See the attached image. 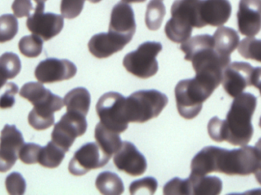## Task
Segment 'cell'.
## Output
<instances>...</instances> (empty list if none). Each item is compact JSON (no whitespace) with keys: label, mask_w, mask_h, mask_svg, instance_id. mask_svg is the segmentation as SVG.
Instances as JSON below:
<instances>
[{"label":"cell","mask_w":261,"mask_h":195,"mask_svg":"<svg viewBox=\"0 0 261 195\" xmlns=\"http://www.w3.org/2000/svg\"><path fill=\"white\" fill-rule=\"evenodd\" d=\"M21 69V61L15 53L7 52L0 57V71L7 79H13L18 76Z\"/></svg>","instance_id":"obj_30"},{"label":"cell","mask_w":261,"mask_h":195,"mask_svg":"<svg viewBox=\"0 0 261 195\" xmlns=\"http://www.w3.org/2000/svg\"><path fill=\"white\" fill-rule=\"evenodd\" d=\"M125 98L116 92L102 95L96 106V113L100 123L116 133H123L128 127L125 116Z\"/></svg>","instance_id":"obj_8"},{"label":"cell","mask_w":261,"mask_h":195,"mask_svg":"<svg viewBox=\"0 0 261 195\" xmlns=\"http://www.w3.org/2000/svg\"><path fill=\"white\" fill-rule=\"evenodd\" d=\"M19 95L34 105L28 120L30 126L36 130H44L51 127L55 124L54 113L64 106L62 98L53 94L40 82H30L24 84L20 90Z\"/></svg>","instance_id":"obj_3"},{"label":"cell","mask_w":261,"mask_h":195,"mask_svg":"<svg viewBox=\"0 0 261 195\" xmlns=\"http://www.w3.org/2000/svg\"><path fill=\"white\" fill-rule=\"evenodd\" d=\"M255 149L257 150V155H258L260 162H261V138L257 141V144H255Z\"/></svg>","instance_id":"obj_43"},{"label":"cell","mask_w":261,"mask_h":195,"mask_svg":"<svg viewBox=\"0 0 261 195\" xmlns=\"http://www.w3.org/2000/svg\"><path fill=\"white\" fill-rule=\"evenodd\" d=\"M259 91H260V96H261V90H259Z\"/></svg>","instance_id":"obj_49"},{"label":"cell","mask_w":261,"mask_h":195,"mask_svg":"<svg viewBox=\"0 0 261 195\" xmlns=\"http://www.w3.org/2000/svg\"><path fill=\"white\" fill-rule=\"evenodd\" d=\"M76 72V65L68 60L47 58L37 66L35 76L41 83H54L72 79Z\"/></svg>","instance_id":"obj_13"},{"label":"cell","mask_w":261,"mask_h":195,"mask_svg":"<svg viewBox=\"0 0 261 195\" xmlns=\"http://www.w3.org/2000/svg\"><path fill=\"white\" fill-rule=\"evenodd\" d=\"M232 8L229 0H200L199 18L200 29L207 25L220 27L231 17Z\"/></svg>","instance_id":"obj_17"},{"label":"cell","mask_w":261,"mask_h":195,"mask_svg":"<svg viewBox=\"0 0 261 195\" xmlns=\"http://www.w3.org/2000/svg\"><path fill=\"white\" fill-rule=\"evenodd\" d=\"M47 0H35V3H37V5H44L45 2Z\"/></svg>","instance_id":"obj_46"},{"label":"cell","mask_w":261,"mask_h":195,"mask_svg":"<svg viewBox=\"0 0 261 195\" xmlns=\"http://www.w3.org/2000/svg\"><path fill=\"white\" fill-rule=\"evenodd\" d=\"M257 103V97L251 93H242L234 98L224 120L225 141L239 147L249 144L254 134L251 119Z\"/></svg>","instance_id":"obj_2"},{"label":"cell","mask_w":261,"mask_h":195,"mask_svg":"<svg viewBox=\"0 0 261 195\" xmlns=\"http://www.w3.org/2000/svg\"><path fill=\"white\" fill-rule=\"evenodd\" d=\"M96 187L101 194L120 195L124 192L123 182L117 174L111 172H103L96 179Z\"/></svg>","instance_id":"obj_26"},{"label":"cell","mask_w":261,"mask_h":195,"mask_svg":"<svg viewBox=\"0 0 261 195\" xmlns=\"http://www.w3.org/2000/svg\"><path fill=\"white\" fill-rule=\"evenodd\" d=\"M129 41L116 34L99 33L92 37L88 43L90 53L99 59H103L121 51Z\"/></svg>","instance_id":"obj_21"},{"label":"cell","mask_w":261,"mask_h":195,"mask_svg":"<svg viewBox=\"0 0 261 195\" xmlns=\"http://www.w3.org/2000/svg\"><path fill=\"white\" fill-rule=\"evenodd\" d=\"M65 153L63 149L58 147L53 141H50L47 146L41 147L38 156V163L45 168H57L64 160Z\"/></svg>","instance_id":"obj_27"},{"label":"cell","mask_w":261,"mask_h":195,"mask_svg":"<svg viewBox=\"0 0 261 195\" xmlns=\"http://www.w3.org/2000/svg\"><path fill=\"white\" fill-rule=\"evenodd\" d=\"M18 32V20L13 15L6 14L0 16V43L10 41Z\"/></svg>","instance_id":"obj_32"},{"label":"cell","mask_w":261,"mask_h":195,"mask_svg":"<svg viewBox=\"0 0 261 195\" xmlns=\"http://www.w3.org/2000/svg\"><path fill=\"white\" fill-rule=\"evenodd\" d=\"M215 48L221 54L231 56L237 48L240 41V37L234 29L228 27H220L213 35Z\"/></svg>","instance_id":"obj_24"},{"label":"cell","mask_w":261,"mask_h":195,"mask_svg":"<svg viewBox=\"0 0 261 195\" xmlns=\"http://www.w3.org/2000/svg\"><path fill=\"white\" fill-rule=\"evenodd\" d=\"M6 188L9 194H24L26 191L25 180L20 173H11L6 177Z\"/></svg>","instance_id":"obj_34"},{"label":"cell","mask_w":261,"mask_h":195,"mask_svg":"<svg viewBox=\"0 0 261 195\" xmlns=\"http://www.w3.org/2000/svg\"><path fill=\"white\" fill-rule=\"evenodd\" d=\"M225 149L208 146L199 152L191 162V174L206 176L212 173H221L222 159Z\"/></svg>","instance_id":"obj_20"},{"label":"cell","mask_w":261,"mask_h":195,"mask_svg":"<svg viewBox=\"0 0 261 195\" xmlns=\"http://www.w3.org/2000/svg\"><path fill=\"white\" fill-rule=\"evenodd\" d=\"M167 104L168 98L164 93L140 90L125 98V116L129 123H145L158 118Z\"/></svg>","instance_id":"obj_6"},{"label":"cell","mask_w":261,"mask_h":195,"mask_svg":"<svg viewBox=\"0 0 261 195\" xmlns=\"http://www.w3.org/2000/svg\"><path fill=\"white\" fill-rule=\"evenodd\" d=\"M251 84L257 90H261V67L254 68L251 78Z\"/></svg>","instance_id":"obj_41"},{"label":"cell","mask_w":261,"mask_h":195,"mask_svg":"<svg viewBox=\"0 0 261 195\" xmlns=\"http://www.w3.org/2000/svg\"><path fill=\"white\" fill-rule=\"evenodd\" d=\"M26 24L29 32L47 41L61 33L64 27V17L44 12V5H37L33 15L28 17Z\"/></svg>","instance_id":"obj_12"},{"label":"cell","mask_w":261,"mask_h":195,"mask_svg":"<svg viewBox=\"0 0 261 195\" xmlns=\"http://www.w3.org/2000/svg\"><path fill=\"white\" fill-rule=\"evenodd\" d=\"M260 164L255 147L242 146L232 150H225L222 173L227 176H247L255 173Z\"/></svg>","instance_id":"obj_9"},{"label":"cell","mask_w":261,"mask_h":195,"mask_svg":"<svg viewBox=\"0 0 261 195\" xmlns=\"http://www.w3.org/2000/svg\"><path fill=\"white\" fill-rule=\"evenodd\" d=\"M85 0H61V12L64 18L73 19L81 15Z\"/></svg>","instance_id":"obj_35"},{"label":"cell","mask_w":261,"mask_h":195,"mask_svg":"<svg viewBox=\"0 0 261 195\" xmlns=\"http://www.w3.org/2000/svg\"><path fill=\"white\" fill-rule=\"evenodd\" d=\"M218 87L202 78L179 81L175 88L176 107L182 118L192 120L200 113L203 103Z\"/></svg>","instance_id":"obj_4"},{"label":"cell","mask_w":261,"mask_h":195,"mask_svg":"<svg viewBox=\"0 0 261 195\" xmlns=\"http://www.w3.org/2000/svg\"><path fill=\"white\" fill-rule=\"evenodd\" d=\"M6 81H7V78L0 71V90L4 87L5 84L6 83Z\"/></svg>","instance_id":"obj_44"},{"label":"cell","mask_w":261,"mask_h":195,"mask_svg":"<svg viewBox=\"0 0 261 195\" xmlns=\"http://www.w3.org/2000/svg\"><path fill=\"white\" fill-rule=\"evenodd\" d=\"M239 53L242 58L261 63V40L248 37L241 41Z\"/></svg>","instance_id":"obj_31"},{"label":"cell","mask_w":261,"mask_h":195,"mask_svg":"<svg viewBox=\"0 0 261 195\" xmlns=\"http://www.w3.org/2000/svg\"><path fill=\"white\" fill-rule=\"evenodd\" d=\"M12 9L17 18H23L29 17L34 8L31 0H14Z\"/></svg>","instance_id":"obj_40"},{"label":"cell","mask_w":261,"mask_h":195,"mask_svg":"<svg viewBox=\"0 0 261 195\" xmlns=\"http://www.w3.org/2000/svg\"><path fill=\"white\" fill-rule=\"evenodd\" d=\"M107 155L97 143H88L81 147L70 160L68 170L75 176H82L92 170L102 168L110 162Z\"/></svg>","instance_id":"obj_11"},{"label":"cell","mask_w":261,"mask_h":195,"mask_svg":"<svg viewBox=\"0 0 261 195\" xmlns=\"http://www.w3.org/2000/svg\"><path fill=\"white\" fill-rule=\"evenodd\" d=\"M158 181L153 177H145L139 180L134 181L130 185V194L152 195L158 189Z\"/></svg>","instance_id":"obj_33"},{"label":"cell","mask_w":261,"mask_h":195,"mask_svg":"<svg viewBox=\"0 0 261 195\" xmlns=\"http://www.w3.org/2000/svg\"><path fill=\"white\" fill-rule=\"evenodd\" d=\"M87 126L86 116L74 112H67L55 124L51 133L52 141L67 153L75 140L86 133Z\"/></svg>","instance_id":"obj_10"},{"label":"cell","mask_w":261,"mask_h":195,"mask_svg":"<svg viewBox=\"0 0 261 195\" xmlns=\"http://www.w3.org/2000/svg\"><path fill=\"white\" fill-rule=\"evenodd\" d=\"M200 0H175L171 6V18L165 25L167 38L176 44L190 39L193 27L200 29L199 5Z\"/></svg>","instance_id":"obj_5"},{"label":"cell","mask_w":261,"mask_h":195,"mask_svg":"<svg viewBox=\"0 0 261 195\" xmlns=\"http://www.w3.org/2000/svg\"><path fill=\"white\" fill-rule=\"evenodd\" d=\"M166 8L164 0H150L147 6L145 13V24L150 31H158L161 27Z\"/></svg>","instance_id":"obj_28"},{"label":"cell","mask_w":261,"mask_h":195,"mask_svg":"<svg viewBox=\"0 0 261 195\" xmlns=\"http://www.w3.org/2000/svg\"><path fill=\"white\" fill-rule=\"evenodd\" d=\"M125 3H144L146 0H122Z\"/></svg>","instance_id":"obj_45"},{"label":"cell","mask_w":261,"mask_h":195,"mask_svg":"<svg viewBox=\"0 0 261 195\" xmlns=\"http://www.w3.org/2000/svg\"><path fill=\"white\" fill-rule=\"evenodd\" d=\"M94 136L101 149L111 157L122 147V141L119 133L107 128L100 122L96 126Z\"/></svg>","instance_id":"obj_25"},{"label":"cell","mask_w":261,"mask_h":195,"mask_svg":"<svg viewBox=\"0 0 261 195\" xmlns=\"http://www.w3.org/2000/svg\"><path fill=\"white\" fill-rule=\"evenodd\" d=\"M43 40L35 35L23 37L18 43L20 52L26 58H38L43 50Z\"/></svg>","instance_id":"obj_29"},{"label":"cell","mask_w":261,"mask_h":195,"mask_svg":"<svg viewBox=\"0 0 261 195\" xmlns=\"http://www.w3.org/2000/svg\"><path fill=\"white\" fill-rule=\"evenodd\" d=\"M254 176H255L256 179H257L258 183L261 185V162L259 164V166L257 167V170H256L255 173H254Z\"/></svg>","instance_id":"obj_42"},{"label":"cell","mask_w":261,"mask_h":195,"mask_svg":"<svg viewBox=\"0 0 261 195\" xmlns=\"http://www.w3.org/2000/svg\"><path fill=\"white\" fill-rule=\"evenodd\" d=\"M162 44L155 41L143 43L135 51L126 54L123 66L128 73L140 79H147L158 73L156 57L162 50Z\"/></svg>","instance_id":"obj_7"},{"label":"cell","mask_w":261,"mask_h":195,"mask_svg":"<svg viewBox=\"0 0 261 195\" xmlns=\"http://www.w3.org/2000/svg\"><path fill=\"white\" fill-rule=\"evenodd\" d=\"M118 170L133 177L142 176L147 168L145 157L128 141L122 142V147L113 159Z\"/></svg>","instance_id":"obj_16"},{"label":"cell","mask_w":261,"mask_h":195,"mask_svg":"<svg viewBox=\"0 0 261 195\" xmlns=\"http://www.w3.org/2000/svg\"><path fill=\"white\" fill-rule=\"evenodd\" d=\"M41 149V146L38 144L33 143L24 144L18 153V158L21 162L27 165L37 163L38 162V156Z\"/></svg>","instance_id":"obj_36"},{"label":"cell","mask_w":261,"mask_h":195,"mask_svg":"<svg viewBox=\"0 0 261 195\" xmlns=\"http://www.w3.org/2000/svg\"><path fill=\"white\" fill-rule=\"evenodd\" d=\"M135 32L136 22L132 6L124 2L117 3L112 10L109 32L122 37L130 42Z\"/></svg>","instance_id":"obj_19"},{"label":"cell","mask_w":261,"mask_h":195,"mask_svg":"<svg viewBox=\"0 0 261 195\" xmlns=\"http://www.w3.org/2000/svg\"><path fill=\"white\" fill-rule=\"evenodd\" d=\"M259 126H260V128H261V117H260V122H259Z\"/></svg>","instance_id":"obj_48"},{"label":"cell","mask_w":261,"mask_h":195,"mask_svg":"<svg viewBox=\"0 0 261 195\" xmlns=\"http://www.w3.org/2000/svg\"><path fill=\"white\" fill-rule=\"evenodd\" d=\"M190 194L218 195L222 191V182L216 176H196L188 178Z\"/></svg>","instance_id":"obj_22"},{"label":"cell","mask_w":261,"mask_h":195,"mask_svg":"<svg viewBox=\"0 0 261 195\" xmlns=\"http://www.w3.org/2000/svg\"><path fill=\"white\" fill-rule=\"evenodd\" d=\"M208 133L210 138L217 143L225 141V130H224V120L219 119L218 117H213L208 124Z\"/></svg>","instance_id":"obj_38"},{"label":"cell","mask_w":261,"mask_h":195,"mask_svg":"<svg viewBox=\"0 0 261 195\" xmlns=\"http://www.w3.org/2000/svg\"><path fill=\"white\" fill-rule=\"evenodd\" d=\"M18 87L14 82H9L6 85L4 94L0 97V108L7 109L13 107L15 103V96L18 93Z\"/></svg>","instance_id":"obj_39"},{"label":"cell","mask_w":261,"mask_h":195,"mask_svg":"<svg viewBox=\"0 0 261 195\" xmlns=\"http://www.w3.org/2000/svg\"><path fill=\"white\" fill-rule=\"evenodd\" d=\"M67 112H74L87 116L91 104V96L84 87L73 89L66 94L64 98Z\"/></svg>","instance_id":"obj_23"},{"label":"cell","mask_w":261,"mask_h":195,"mask_svg":"<svg viewBox=\"0 0 261 195\" xmlns=\"http://www.w3.org/2000/svg\"><path fill=\"white\" fill-rule=\"evenodd\" d=\"M254 68L246 62H233L224 70L222 83L227 94L236 98L243 93L245 89L251 87Z\"/></svg>","instance_id":"obj_15"},{"label":"cell","mask_w":261,"mask_h":195,"mask_svg":"<svg viewBox=\"0 0 261 195\" xmlns=\"http://www.w3.org/2000/svg\"><path fill=\"white\" fill-rule=\"evenodd\" d=\"M24 144L22 133L16 126L6 124L3 127L0 135V173H6L14 166Z\"/></svg>","instance_id":"obj_14"},{"label":"cell","mask_w":261,"mask_h":195,"mask_svg":"<svg viewBox=\"0 0 261 195\" xmlns=\"http://www.w3.org/2000/svg\"><path fill=\"white\" fill-rule=\"evenodd\" d=\"M180 50L185 53L184 59L192 62L196 76L220 85L224 70L231 62V56L221 54L216 50L213 36L196 35L182 43Z\"/></svg>","instance_id":"obj_1"},{"label":"cell","mask_w":261,"mask_h":195,"mask_svg":"<svg viewBox=\"0 0 261 195\" xmlns=\"http://www.w3.org/2000/svg\"><path fill=\"white\" fill-rule=\"evenodd\" d=\"M237 19L242 35L247 37L257 35L261 30V0H241Z\"/></svg>","instance_id":"obj_18"},{"label":"cell","mask_w":261,"mask_h":195,"mask_svg":"<svg viewBox=\"0 0 261 195\" xmlns=\"http://www.w3.org/2000/svg\"><path fill=\"white\" fill-rule=\"evenodd\" d=\"M88 1L90 2L91 3H98L102 1V0H88Z\"/></svg>","instance_id":"obj_47"},{"label":"cell","mask_w":261,"mask_h":195,"mask_svg":"<svg viewBox=\"0 0 261 195\" xmlns=\"http://www.w3.org/2000/svg\"><path fill=\"white\" fill-rule=\"evenodd\" d=\"M164 194L179 195L190 194V183L188 179L185 180L174 178L167 182L164 187Z\"/></svg>","instance_id":"obj_37"}]
</instances>
